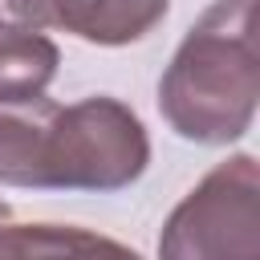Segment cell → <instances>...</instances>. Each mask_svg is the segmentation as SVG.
Segmentation results:
<instances>
[{
  "mask_svg": "<svg viewBox=\"0 0 260 260\" xmlns=\"http://www.w3.org/2000/svg\"><path fill=\"white\" fill-rule=\"evenodd\" d=\"M256 102V0H215L175 49L158 81V110L179 138L228 146L252 130Z\"/></svg>",
  "mask_w": 260,
  "mask_h": 260,
  "instance_id": "obj_2",
  "label": "cell"
},
{
  "mask_svg": "<svg viewBox=\"0 0 260 260\" xmlns=\"http://www.w3.org/2000/svg\"><path fill=\"white\" fill-rule=\"evenodd\" d=\"M0 260H142V256L89 228L0 223Z\"/></svg>",
  "mask_w": 260,
  "mask_h": 260,
  "instance_id": "obj_5",
  "label": "cell"
},
{
  "mask_svg": "<svg viewBox=\"0 0 260 260\" xmlns=\"http://www.w3.org/2000/svg\"><path fill=\"white\" fill-rule=\"evenodd\" d=\"M16 24L57 28L89 45H134L154 32L171 8V0H4Z\"/></svg>",
  "mask_w": 260,
  "mask_h": 260,
  "instance_id": "obj_4",
  "label": "cell"
},
{
  "mask_svg": "<svg viewBox=\"0 0 260 260\" xmlns=\"http://www.w3.org/2000/svg\"><path fill=\"white\" fill-rule=\"evenodd\" d=\"M61 53L57 45L16 20H0V106L41 102L49 81L57 77Z\"/></svg>",
  "mask_w": 260,
  "mask_h": 260,
  "instance_id": "obj_6",
  "label": "cell"
},
{
  "mask_svg": "<svg viewBox=\"0 0 260 260\" xmlns=\"http://www.w3.org/2000/svg\"><path fill=\"white\" fill-rule=\"evenodd\" d=\"M150 162L142 118L118 98L0 106V183L28 191H122Z\"/></svg>",
  "mask_w": 260,
  "mask_h": 260,
  "instance_id": "obj_1",
  "label": "cell"
},
{
  "mask_svg": "<svg viewBox=\"0 0 260 260\" xmlns=\"http://www.w3.org/2000/svg\"><path fill=\"white\" fill-rule=\"evenodd\" d=\"M158 260H260V167L232 154L167 215Z\"/></svg>",
  "mask_w": 260,
  "mask_h": 260,
  "instance_id": "obj_3",
  "label": "cell"
}]
</instances>
